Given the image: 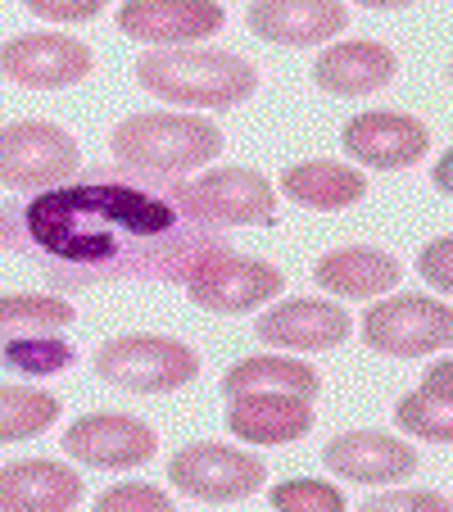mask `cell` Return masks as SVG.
Instances as JSON below:
<instances>
[{
  "instance_id": "8992f818",
  "label": "cell",
  "mask_w": 453,
  "mask_h": 512,
  "mask_svg": "<svg viewBox=\"0 0 453 512\" xmlns=\"http://www.w3.org/2000/svg\"><path fill=\"white\" fill-rule=\"evenodd\" d=\"M186 295L209 313H250L286 290V272L268 259L232 250H200L182 272Z\"/></svg>"
},
{
  "instance_id": "e0dca14e",
  "label": "cell",
  "mask_w": 453,
  "mask_h": 512,
  "mask_svg": "<svg viewBox=\"0 0 453 512\" xmlns=\"http://www.w3.org/2000/svg\"><path fill=\"white\" fill-rule=\"evenodd\" d=\"M313 422H318L313 399L281 395V390L232 395V408H227V426L245 445H295L313 431Z\"/></svg>"
},
{
  "instance_id": "4fadbf2b",
  "label": "cell",
  "mask_w": 453,
  "mask_h": 512,
  "mask_svg": "<svg viewBox=\"0 0 453 512\" xmlns=\"http://www.w3.org/2000/svg\"><path fill=\"white\" fill-rule=\"evenodd\" d=\"M114 19L127 37L145 46H186L222 32L227 10L218 0H123Z\"/></svg>"
},
{
  "instance_id": "8fae6325",
  "label": "cell",
  "mask_w": 453,
  "mask_h": 512,
  "mask_svg": "<svg viewBox=\"0 0 453 512\" xmlns=\"http://www.w3.org/2000/svg\"><path fill=\"white\" fill-rule=\"evenodd\" d=\"M64 454L100 472H132L150 463L159 449V435L132 413H87L64 431Z\"/></svg>"
},
{
  "instance_id": "9c48e42d",
  "label": "cell",
  "mask_w": 453,
  "mask_h": 512,
  "mask_svg": "<svg viewBox=\"0 0 453 512\" xmlns=\"http://www.w3.org/2000/svg\"><path fill=\"white\" fill-rule=\"evenodd\" d=\"M168 476L186 499L200 503H236L263 490V458L245 454L236 445H213V440H195V445L177 449L168 458Z\"/></svg>"
},
{
  "instance_id": "30bf717a",
  "label": "cell",
  "mask_w": 453,
  "mask_h": 512,
  "mask_svg": "<svg viewBox=\"0 0 453 512\" xmlns=\"http://www.w3.org/2000/svg\"><path fill=\"white\" fill-rule=\"evenodd\" d=\"M96 55L87 41L64 32H19L0 46V78L28 91H64L91 78Z\"/></svg>"
},
{
  "instance_id": "44dd1931",
  "label": "cell",
  "mask_w": 453,
  "mask_h": 512,
  "mask_svg": "<svg viewBox=\"0 0 453 512\" xmlns=\"http://www.w3.org/2000/svg\"><path fill=\"white\" fill-rule=\"evenodd\" d=\"M281 195L304 209L318 213H336L349 209L367 195V177L354 164H340V159H304V164H290L281 173Z\"/></svg>"
},
{
  "instance_id": "e575fe53",
  "label": "cell",
  "mask_w": 453,
  "mask_h": 512,
  "mask_svg": "<svg viewBox=\"0 0 453 512\" xmlns=\"http://www.w3.org/2000/svg\"><path fill=\"white\" fill-rule=\"evenodd\" d=\"M0 236H5V218H0Z\"/></svg>"
},
{
  "instance_id": "ffe728a7",
  "label": "cell",
  "mask_w": 453,
  "mask_h": 512,
  "mask_svg": "<svg viewBox=\"0 0 453 512\" xmlns=\"http://www.w3.org/2000/svg\"><path fill=\"white\" fill-rule=\"evenodd\" d=\"M82 503V476L50 458L0 467V512H64Z\"/></svg>"
},
{
  "instance_id": "603a6c76",
  "label": "cell",
  "mask_w": 453,
  "mask_h": 512,
  "mask_svg": "<svg viewBox=\"0 0 453 512\" xmlns=\"http://www.w3.org/2000/svg\"><path fill=\"white\" fill-rule=\"evenodd\" d=\"M78 309L64 295H0V345L19 336H46V331L73 327Z\"/></svg>"
},
{
  "instance_id": "52a82bcc",
  "label": "cell",
  "mask_w": 453,
  "mask_h": 512,
  "mask_svg": "<svg viewBox=\"0 0 453 512\" xmlns=\"http://www.w3.org/2000/svg\"><path fill=\"white\" fill-rule=\"evenodd\" d=\"M82 168L73 132L46 118H19L0 127V186L10 191H50Z\"/></svg>"
},
{
  "instance_id": "5b68a950",
  "label": "cell",
  "mask_w": 453,
  "mask_h": 512,
  "mask_svg": "<svg viewBox=\"0 0 453 512\" xmlns=\"http://www.w3.org/2000/svg\"><path fill=\"white\" fill-rule=\"evenodd\" d=\"M173 204L204 227H268L277 218V186L254 168H209L177 182Z\"/></svg>"
},
{
  "instance_id": "d6a6232c",
  "label": "cell",
  "mask_w": 453,
  "mask_h": 512,
  "mask_svg": "<svg viewBox=\"0 0 453 512\" xmlns=\"http://www.w3.org/2000/svg\"><path fill=\"white\" fill-rule=\"evenodd\" d=\"M354 5H367V10H404V5H417V0H354Z\"/></svg>"
},
{
  "instance_id": "7a4b0ae2",
  "label": "cell",
  "mask_w": 453,
  "mask_h": 512,
  "mask_svg": "<svg viewBox=\"0 0 453 512\" xmlns=\"http://www.w3.org/2000/svg\"><path fill=\"white\" fill-rule=\"evenodd\" d=\"M132 78L141 91L186 109H236L259 91V73L250 59L232 50L200 46H155L136 59Z\"/></svg>"
},
{
  "instance_id": "2e32d148",
  "label": "cell",
  "mask_w": 453,
  "mask_h": 512,
  "mask_svg": "<svg viewBox=\"0 0 453 512\" xmlns=\"http://www.w3.org/2000/svg\"><path fill=\"white\" fill-rule=\"evenodd\" d=\"M254 336L272 349H336L354 336V318L331 300H281L254 322Z\"/></svg>"
},
{
  "instance_id": "7c38bea8",
  "label": "cell",
  "mask_w": 453,
  "mask_h": 512,
  "mask_svg": "<svg viewBox=\"0 0 453 512\" xmlns=\"http://www.w3.org/2000/svg\"><path fill=\"white\" fill-rule=\"evenodd\" d=\"M340 145L345 155L358 159L363 168H413L426 159L431 150V127L413 114H399V109H367V114H354L340 132Z\"/></svg>"
},
{
  "instance_id": "7402d4cb",
  "label": "cell",
  "mask_w": 453,
  "mask_h": 512,
  "mask_svg": "<svg viewBox=\"0 0 453 512\" xmlns=\"http://www.w3.org/2000/svg\"><path fill=\"white\" fill-rule=\"evenodd\" d=\"M250 390H281V395H299V399H318L322 395V377L318 368H309L304 358H286V354H259V358H241L222 372V395H250Z\"/></svg>"
},
{
  "instance_id": "d6986e66",
  "label": "cell",
  "mask_w": 453,
  "mask_h": 512,
  "mask_svg": "<svg viewBox=\"0 0 453 512\" xmlns=\"http://www.w3.org/2000/svg\"><path fill=\"white\" fill-rule=\"evenodd\" d=\"M313 281H318V290L340 295V300H376L404 281V263L386 250H372V245H340L318 259Z\"/></svg>"
},
{
  "instance_id": "f546056e",
  "label": "cell",
  "mask_w": 453,
  "mask_h": 512,
  "mask_svg": "<svg viewBox=\"0 0 453 512\" xmlns=\"http://www.w3.org/2000/svg\"><path fill=\"white\" fill-rule=\"evenodd\" d=\"M105 5H114V0H23V10L37 14V19H50V23H87V19H96Z\"/></svg>"
},
{
  "instance_id": "ac0fdd59",
  "label": "cell",
  "mask_w": 453,
  "mask_h": 512,
  "mask_svg": "<svg viewBox=\"0 0 453 512\" xmlns=\"http://www.w3.org/2000/svg\"><path fill=\"white\" fill-rule=\"evenodd\" d=\"M399 73V55L386 41H331L313 64V82L331 96H372V91L390 87Z\"/></svg>"
},
{
  "instance_id": "4dcf8cb0",
  "label": "cell",
  "mask_w": 453,
  "mask_h": 512,
  "mask_svg": "<svg viewBox=\"0 0 453 512\" xmlns=\"http://www.w3.org/2000/svg\"><path fill=\"white\" fill-rule=\"evenodd\" d=\"M417 272H422L440 295H449L453 290V241L449 236H435L431 245H422V254H417Z\"/></svg>"
},
{
  "instance_id": "5bb4252c",
  "label": "cell",
  "mask_w": 453,
  "mask_h": 512,
  "mask_svg": "<svg viewBox=\"0 0 453 512\" xmlns=\"http://www.w3.org/2000/svg\"><path fill=\"white\" fill-rule=\"evenodd\" d=\"M322 467L354 485H399L417 472V449L390 431H345L322 449Z\"/></svg>"
},
{
  "instance_id": "4316f807",
  "label": "cell",
  "mask_w": 453,
  "mask_h": 512,
  "mask_svg": "<svg viewBox=\"0 0 453 512\" xmlns=\"http://www.w3.org/2000/svg\"><path fill=\"white\" fill-rule=\"evenodd\" d=\"M272 508L281 512H345V490L318 476H299V481H281L268 494Z\"/></svg>"
},
{
  "instance_id": "6da1fadb",
  "label": "cell",
  "mask_w": 453,
  "mask_h": 512,
  "mask_svg": "<svg viewBox=\"0 0 453 512\" xmlns=\"http://www.w3.org/2000/svg\"><path fill=\"white\" fill-rule=\"evenodd\" d=\"M19 232L50 254L55 272L68 263H96L100 272H136L141 259H159L173 236V195H155L150 186H127L114 173H91L82 186H50L28 209L14 213ZM168 254V250H164Z\"/></svg>"
},
{
  "instance_id": "f1b7e54d",
  "label": "cell",
  "mask_w": 453,
  "mask_h": 512,
  "mask_svg": "<svg viewBox=\"0 0 453 512\" xmlns=\"http://www.w3.org/2000/svg\"><path fill=\"white\" fill-rule=\"evenodd\" d=\"M363 512H449V499L435 490H381L363 503Z\"/></svg>"
},
{
  "instance_id": "d4e9b609",
  "label": "cell",
  "mask_w": 453,
  "mask_h": 512,
  "mask_svg": "<svg viewBox=\"0 0 453 512\" xmlns=\"http://www.w3.org/2000/svg\"><path fill=\"white\" fill-rule=\"evenodd\" d=\"M0 363L10 372H23V377H55V372H68L78 363V349L68 345L59 331H46V336H19L0 345Z\"/></svg>"
},
{
  "instance_id": "ba28073f",
  "label": "cell",
  "mask_w": 453,
  "mask_h": 512,
  "mask_svg": "<svg viewBox=\"0 0 453 512\" xmlns=\"http://www.w3.org/2000/svg\"><path fill=\"white\" fill-rule=\"evenodd\" d=\"M363 340L376 354L390 358H426L435 349H449L453 340V313L435 295H390L376 300L358 322Z\"/></svg>"
},
{
  "instance_id": "83f0119b",
  "label": "cell",
  "mask_w": 453,
  "mask_h": 512,
  "mask_svg": "<svg viewBox=\"0 0 453 512\" xmlns=\"http://www.w3.org/2000/svg\"><path fill=\"white\" fill-rule=\"evenodd\" d=\"M168 508H173V494L141 481H123L96 499V512H168Z\"/></svg>"
},
{
  "instance_id": "3957f363",
  "label": "cell",
  "mask_w": 453,
  "mask_h": 512,
  "mask_svg": "<svg viewBox=\"0 0 453 512\" xmlns=\"http://www.w3.org/2000/svg\"><path fill=\"white\" fill-rule=\"evenodd\" d=\"M109 150L141 177H182L222 155V132L200 114H127L109 136Z\"/></svg>"
},
{
  "instance_id": "277c9868",
  "label": "cell",
  "mask_w": 453,
  "mask_h": 512,
  "mask_svg": "<svg viewBox=\"0 0 453 512\" xmlns=\"http://www.w3.org/2000/svg\"><path fill=\"white\" fill-rule=\"evenodd\" d=\"M96 377L132 395H168L200 377V354L173 336H114L96 349Z\"/></svg>"
},
{
  "instance_id": "836d02e7",
  "label": "cell",
  "mask_w": 453,
  "mask_h": 512,
  "mask_svg": "<svg viewBox=\"0 0 453 512\" xmlns=\"http://www.w3.org/2000/svg\"><path fill=\"white\" fill-rule=\"evenodd\" d=\"M435 191L449 195V159H440V164H435Z\"/></svg>"
},
{
  "instance_id": "9a60e30c",
  "label": "cell",
  "mask_w": 453,
  "mask_h": 512,
  "mask_svg": "<svg viewBox=\"0 0 453 512\" xmlns=\"http://www.w3.org/2000/svg\"><path fill=\"white\" fill-rule=\"evenodd\" d=\"M254 37L272 46H318L349 28L345 0H254L245 14Z\"/></svg>"
},
{
  "instance_id": "1f68e13d",
  "label": "cell",
  "mask_w": 453,
  "mask_h": 512,
  "mask_svg": "<svg viewBox=\"0 0 453 512\" xmlns=\"http://www.w3.org/2000/svg\"><path fill=\"white\" fill-rule=\"evenodd\" d=\"M449 381H453V363L449 358H440V363H431V372L422 377V390L426 395H435V399H453Z\"/></svg>"
},
{
  "instance_id": "484cf974",
  "label": "cell",
  "mask_w": 453,
  "mask_h": 512,
  "mask_svg": "<svg viewBox=\"0 0 453 512\" xmlns=\"http://www.w3.org/2000/svg\"><path fill=\"white\" fill-rule=\"evenodd\" d=\"M395 422L404 426L413 440H426V445H449L453 440V417H449V399H435L426 395L422 386L413 395L399 399L395 408Z\"/></svg>"
},
{
  "instance_id": "cb8c5ba5",
  "label": "cell",
  "mask_w": 453,
  "mask_h": 512,
  "mask_svg": "<svg viewBox=\"0 0 453 512\" xmlns=\"http://www.w3.org/2000/svg\"><path fill=\"white\" fill-rule=\"evenodd\" d=\"M55 417H59V399L50 390L0 386V445L32 440L46 426H55Z\"/></svg>"
}]
</instances>
